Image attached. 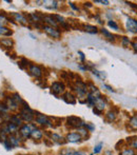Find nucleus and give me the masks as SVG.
<instances>
[{"instance_id": "nucleus-24", "label": "nucleus", "mask_w": 137, "mask_h": 155, "mask_svg": "<svg viewBox=\"0 0 137 155\" xmlns=\"http://www.w3.org/2000/svg\"><path fill=\"white\" fill-rule=\"evenodd\" d=\"M82 29H83L84 32L90 33V34H97L99 32V30L97 29V27L92 25H82Z\"/></svg>"}, {"instance_id": "nucleus-15", "label": "nucleus", "mask_w": 137, "mask_h": 155, "mask_svg": "<svg viewBox=\"0 0 137 155\" xmlns=\"http://www.w3.org/2000/svg\"><path fill=\"white\" fill-rule=\"evenodd\" d=\"M99 32L103 34V38H106L108 41H110V42H115V41L117 40V37H116V35H114V34H112L109 30H106V29H104V28H101L100 30H99Z\"/></svg>"}, {"instance_id": "nucleus-35", "label": "nucleus", "mask_w": 137, "mask_h": 155, "mask_svg": "<svg viewBox=\"0 0 137 155\" xmlns=\"http://www.w3.org/2000/svg\"><path fill=\"white\" fill-rule=\"evenodd\" d=\"M83 127H84V128H86V130H88L90 133H92V132H94V131H95V124H93L92 123H84Z\"/></svg>"}, {"instance_id": "nucleus-30", "label": "nucleus", "mask_w": 137, "mask_h": 155, "mask_svg": "<svg viewBox=\"0 0 137 155\" xmlns=\"http://www.w3.org/2000/svg\"><path fill=\"white\" fill-rule=\"evenodd\" d=\"M18 65L22 70H24V69H27L28 67H30V65H31V63H30V61L27 59V58H21V59L18 61Z\"/></svg>"}, {"instance_id": "nucleus-32", "label": "nucleus", "mask_w": 137, "mask_h": 155, "mask_svg": "<svg viewBox=\"0 0 137 155\" xmlns=\"http://www.w3.org/2000/svg\"><path fill=\"white\" fill-rule=\"evenodd\" d=\"M103 143H97V145L95 146L94 148H93V154H94V155L100 154L101 152H103Z\"/></svg>"}, {"instance_id": "nucleus-48", "label": "nucleus", "mask_w": 137, "mask_h": 155, "mask_svg": "<svg viewBox=\"0 0 137 155\" xmlns=\"http://www.w3.org/2000/svg\"><path fill=\"white\" fill-rule=\"evenodd\" d=\"M84 6H88V8H92V3H91V2H86V3H84Z\"/></svg>"}, {"instance_id": "nucleus-7", "label": "nucleus", "mask_w": 137, "mask_h": 155, "mask_svg": "<svg viewBox=\"0 0 137 155\" xmlns=\"http://www.w3.org/2000/svg\"><path fill=\"white\" fill-rule=\"evenodd\" d=\"M42 30L45 32V34L47 36H50L51 38L54 39H60L61 38V32L59 31V29H56V28L53 27H49V25H43Z\"/></svg>"}, {"instance_id": "nucleus-25", "label": "nucleus", "mask_w": 137, "mask_h": 155, "mask_svg": "<svg viewBox=\"0 0 137 155\" xmlns=\"http://www.w3.org/2000/svg\"><path fill=\"white\" fill-rule=\"evenodd\" d=\"M10 121H11V123H13L14 124H16L17 127H21V126H22V123H23V120L21 119V117L19 116V114L11 115Z\"/></svg>"}, {"instance_id": "nucleus-11", "label": "nucleus", "mask_w": 137, "mask_h": 155, "mask_svg": "<svg viewBox=\"0 0 137 155\" xmlns=\"http://www.w3.org/2000/svg\"><path fill=\"white\" fill-rule=\"evenodd\" d=\"M66 140L70 143H79L82 141V138L77 132H69L66 135Z\"/></svg>"}, {"instance_id": "nucleus-40", "label": "nucleus", "mask_w": 137, "mask_h": 155, "mask_svg": "<svg viewBox=\"0 0 137 155\" xmlns=\"http://www.w3.org/2000/svg\"><path fill=\"white\" fill-rule=\"evenodd\" d=\"M94 3H100V4H103V5H109L110 1H108V0H95Z\"/></svg>"}, {"instance_id": "nucleus-29", "label": "nucleus", "mask_w": 137, "mask_h": 155, "mask_svg": "<svg viewBox=\"0 0 137 155\" xmlns=\"http://www.w3.org/2000/svg\"><path fill=\"white\" fill-rule=\"evenodd\" d=\"M120 45L123 48H129V45H131V40L128 36H122L120 38Z\"/></svg>"}, {"instance_id": "nucleus-39", "label": "nucleus", "mask_w": 137, "mask_h": 155, "mask_svg": "<svg viewBox=\"0 0 137 155\" xmlns=\"http://www.w3.org/2000/svg\"><path fill=\"white\" fill-rule=\"evenodd\" d=\"M131 47H132V49H133V51L137 54V38H135L131 42Z\"/></svg>"}, {"instance_id": "nucleus-37", "label": "nucleus", "mask_w": 137, "mask_h": 155, "mask_svg": "<svg viewBox=\"0 0 137 155\" xmlns=\"http://www.w3.org/2000/svg\"><path fill=\"white\" fill-rule=\"evenodd\" d=\"M8 108L6 106V104H3V102H0V113H8Z\"/></svg>"}, {"instance_id": "nucleus-18", "label": "nucleus", "mask_w": 137, "mask_h": 155, "mask_svg": "<svg viewBox=\"0 0 137 155\" xmlns=\"http://www.w3.org/2000/svg\"><path fill=\"white\" fill-rule=\"evenodd\" d=\"M43 135H44V133H43V131L41 130L40 128H35L33 130V132H32V135H31V138L34 139L35 141H38V140H41V139L43 138Z\"/></svg>"}, {"instance_id": "nucleus-17", "label": "nucleus", "mask_w": 137, "mask_h": 155, "mask_svg": "<svg viewBox=\"0 0 137 155\" xmlns=\"http://www.w3.org/2000/svg\"><path fill=\"white\" fill-rule=\"evenodd\" d=\"M42 4H43V6H44L45 8H47V10H51V11L57 10L58 6H59L58 1H55V0H44V1H42Z\"/></svg>"}, {"instance_id": "nucleus-12", "label": "nucleus", "mask_w": 137, "mask_h": 155, "mask_svg": "<svg viewBox=\"0 0 137 155\" xmlns=\"http://www.w3.org/2000/svg\"><path fill=\"white\" fill-rule=\"evenodd\" d=\"M29 73H30V75L33 76L34 78H37V79H38V78L42 77L43 72H42V69H41L39 65L31 64L29 67Z\"/></svg>"}, {"instance_id": "nucleus-36", "label": "nucleus", "mask_w": 137, "mask_h": 155, "mask_svg": "<svg viewBox=\"0 0 137 155\" xmlns=\"http://www.w3.org/2000/svg\"><path fill=\"white\" fill-rule=\"evenodd\" d=\"M68 23H69V25L71 27V29H75L77 25H79V23H78V21L77 20H75V19H68Z\"/></svg>"}, {"instance_id": "nucleus-46", "label": "nucleus", "mask_w": 137, "mask_h": 155, "mask_svg": "<svg viewBox=\"0 0 137 155\" xmlns=\"http://www.w3.org/2000/svg\"><path fill=\"white\" fill-rule=\"evenodd\" d=\"M93 112H94V114H96L97 116H100V115H103V112H100V111H98L97 109L93 108Z\"/></svg>"}, {"instance_id": "nucleus-41", "label": "nucleus", "mask_w": 137, "mask_h": 155, "mask_svg": "<svg viewBox=\"0 0 137 155\" xmlns=\"http://www.w3.org/2000/svg\"><path fill=\"white\" fill-rule=\"evenodd\" d=\"M78 55H79V57H80V60H81V62H86V56H84V54L82 53L81 51H78Z\"/></svg>"}, {"instance_id": "nucleus-43", "label": "nucleus", "mask_w": 137, "mask_h": 155, "mask_svg": "<svg viewBox=\"0 0 137 155\" xmlns=\"http://www.w3.org/2000/svg\"><path fill=\"white\" fill-rule=\"evenodd\" d=\"M74 155H89V154L86 151H83V150H78V151H75Z\"/></svg>"}, {"instance_id": "nucleus-44", "label": "nucleus", "mask_w": 137, "mask_h": 155, "mask_svg": "<svg viewBox=\"0 0 137 155\" xmlns=\"http://www.w3.org/2000/svg\"><path fill=\"white\" fill-rule=\"evenodd\" d=\"M103 155H117L115 153L113 150H106V151L103 152Z\"/></svg>"}, {"instance_id": "nucleus-42", "label": "nucleus", "mask_w": 137, "mask_h": 155, "mask_svg": "<svg viewBox=\"0 0 137 155\" xmlns=\"http://www.w3.org/2000/svg\"><path fill=\"white\" fill-rule=\"evenodd\" d=\"M103 88H106L108 91H110V92H112V93H115V90L112 88L111 86H108V84H103Z\"/></svg>"}, {"instance_id": "nucleus-34", "label": "nucleus", "mask_w": 137, "mask_h": 155, "mask_svg": "<svg viewBox=\"0 0 137 155\" xmlns=\"http://www.w3.org/2000/svg\"><path fill=\"white\" fill-rule=\"evenodd\" d=\"M12 98L15 100V101L17 102V104H19V106H21V104H22V102L24 101V100H22V98H21V96L19 95L18 93H14V94H13V95H12Z\"/></svg>"}, {"instance_id": "nucleus-19", "label": "nucleus", "mask_w": 137, "mask_h": 155, "mask_svg": "<svg viewBox=\"0 0 137 155\" xmlns=\"http://www.w3.org/2000/svg\"><path fill=\"white\" fill-rule=\"evenodd\" d=\"M62 99H64V101L67 102V104H75L76 102H77V99H76V97L73 95V93H71V92L64 93V96H62Z\"/></svg>"}, {"instance_id": "nucleus-1", "label": "nucleus", "mask_w": 137, "mask_h": 155, "mask_svg": "<svg viewBox=\"0 0 137 155\" xmlns=\"http://www.w3.org/2000/svg\"><path fill=\"white\" fill-rule=\"evenodd\" d=\"M35 114H36V112L30 108L27 102L23 101L20 110H19V116L21 117V119L27 124H31L32 121L35 120Z\"/></svg>"}, {"instance_id": "nucleus-28", "label": "nucleus", "mask_w": 137, "mask_h": 155, "mask_svg": "<svg viewBox=\"0 0 137 155\" xmlns=\"http://www.w3.org/2000/svg\"><path fill=\"white\" fill-rule=\"evenodd\" d=\"M92 73L94 74L97 78H99V79L103 80V79H106V74L104 73V72H103V71H98V70H96V69H93Z\"/></svg>"}, {"instance_id": "nucleus-3", "label": "nucleus", "mask_w": 137, "mask_h": 155, "mask_svg": "<svg viewBox=\"0 0 137 155\" xmlns=\"http://www.w3.org/2000/svg\"><path fill=\"white\" fill-rule=\"evenodd\" d=\"M35 128H36V124H34L32 123L22 124V126L20 127V129H19V135H20V137L23 140H27V139H29L30 137H31L32 132H33V130Z\"/></svg>"}, {"instance_id": "nucleus-5", "label": "nucleus", "mask_w": 137, "mask_h": 155, "mask_svg": "<svg viewBox=\"0 0 137 155\" xmlns=\"http://www.w3.org/2000/svg\"><path fill=\"white\" fill-rule=\"evenodd\" d=\"M83 124H84V121L82 120L81 118H79V117H76V116L67 117V126L70 127V128L76 129V130H77L80 127H83Z\"/></svg>"}, {"instance_id": "nucleus-22", "label": "nucleus", "mask_w": 137, "mask_h": 155, "mask_svg": "<svg viewBox=\"0 0 137 155\" xmlns=\"http://www.w3.org/2000/svg\"><path fill=\"white\" fill-rule=\"evenodd\" d=\"M76 131H77L78 134L81 136L82 140H88L89 137H90V132H89L84 127H80V128H78Z\"/></svg>"}, {"instance_id": "nucleus-31", "label": "nucleus", "mask_w": 137, "mask_h": 155, "mask_svg": "<svg viewBox=\"0 0 137 155\" xmlns=\"http://www.w3.org/2000/svg\"><path fill=\"white\" fill-rule=\"evenodd\" d=\"M13 32L10 29H8L4 25H0V35H2V36H11Z\"/></svg>"}, {"instance_id": "nucleus-4", "label": "nucleus", "mask_w": 137, "mask_h": 155, "mask_svg": "<svg viewBox=\"0 0 137 155\" xmlns=\"http://www.w3.org/2000/svg\"><path fill=\"white\" fill-rule=\"evenodd\" d=\"M126 129L128 130V132L137 133V112L133 113L129 117L127 124H126Z\"/></svg>"}, {"instance_id": "nucleus-9", "label": "nucleus", "mask_w": 137, "mask_h": 155, "mask_svg": "<svg viewBox=\"0 0 137 155\" xmlns=\"http://www.w3.org/2000/svg\"><path fill=\"white\" fill-rule=\"evenodd\" d=\"M117 116H118V109L112 108L106 112V114H104V120L108 124H113L114 121H116Z\"/></svg>"}, {"instance_id": "nucleus-27", "label": "nucleus", "mask_w": 137, "mask_h": 155, "mask_svg": "<svg viewBox=\"0 0 137 155\" xmlns=\"http://www.w3.org/2000/svg\"><path fill=\"white\" fill-rule=\"evenodd\" d=\"M108 25L112 30H114V31H120V30H119V29H120L119 25L115 20H113V19H109V20H108Z\"/></svg>"}, {"instance_id": "nucleus-26", "label": "nucleus", "mask_w": 137, "mask_h": 155, "mask_svg": "<svg viewBox=\"0 0 137 155\" xmlns=\"http://www.w3.org/2000/svg\"><path fill=\"white\" fill-rule=\"evenodd\" d=\"M117 155H136V151L131 149L130 147H126L122 150H120Z\"/></svg>"}, {"instance_id": "nucleus-10", "label": "nucleus", "mask_w": 137, "mask_h": 155, "mask_svg": "<svg viewBox=\"0 0 137 155\" xmlns=\"http://www.w3.org/2000/svg\"><path fill=\"white\" fill-rule=\"evenodd\" d=\"M50 140L52 141L53 143L58 146H62V145H66L67 140H66V137H64L62 135L58 134V133H50Z\"/></svg>"}, {"instance_id": "nucleus-49", "label": "nucleus", "mask_w": 137, "mask_h": 155, "mask_svg": "<svg viewBox=\"0 0 137 155\" xmlns=\"http://www.w3.org/2000/svg\"><path fill=\"white\" fill-rule=\"evenodd\" d=\"M89 155H94V154H93V153H91V154H89Z\"/></svg>"}, {"instance_id": "nucleus-38", "label": "nucleus", "mask_w": 137, "mask_h": 155, "mask_svg": "<svg viewBox=\"0 0 137 155\" xmlns=\"http://www.w3.org/2000/svg\"><path fill=\"white\" fill-rule=\"evenodd\" d=\"M3 143L4 148H5V149H6V150H8V151H10V150H12V149H13V146H12V145H11L10 140H8V138H6V139H5V140H4V141H3V143Z\"/></svg>"}, {"instance_id": "nucleus-45", "label": "nucleus", "mask_w": 137, "mask_h": 155, "mask_svg": "<svg viewBox=\"0 0 137 155\" xmlns=\"http://www.w3.org/2000/svg\"><path fill=\"white\" fill-rule=\"evenodd\" d=\"M69 5L71 6V8H73V10H75V11H79V8H78V6H76L74 2H69Z\"/></svg>"}, {"instance_id": "nucleus-33", "label": "nucleus", "mask_w": 137, "mask_h": 155, "mask_svg": "<svg viewBox=\"0 0 137 155\" xmlns=\"http://www.w3.org/2000/svg\"><path fill=\"white\" fill-rule=\"evenodd\" d=\"M75 153V150L71 149V148H62L59 150L60 155H74Z\"/></svg>"}, {"instance_id": "nucleus-2", "label": "nucleus", "mask_w": 137, "mask_h": 155, "mask_svg": "<svg viewBox=\"0 0 137 155\" xmlns=\"http://www.w3.org/2000/svg\"><path fill=\"white\" fill-rule=\"evenodd\" d=\"M35 124H39L41 127H44V128H53L54 124H53V121L50 117L45 116L44 114H41V113H38L36 112L35 114Z\"/></svg>"}, {"instance_id": "nucleus-16", "label": "nucleus", "mask_w": 137, "mask_h": 155, "mask_svg": "<svg viewBox=\"0 0 137 155\" xmlns=\"http://www.w3.org/2000/svg\"><path fill=\"white\" fill-rule=\"evenodd\" d=\"M125 140L128 147H130L131 149L137 151V135H132V136L127 137Z\"/></svg>"}, {"instance_id": "nucleus-51", "label": "nucleus", "mask_w": 137, "mask_h": 155, "mask_svg": "<svg viewBox=\"0 0 137 155\" xmlns=\"http://www.w3.org/2000/svg\"><path fill=\"white\" fill-rule=\"evenodd\" d=\"M136 155H137V151H136Z\"/></svg>"}, {"instance_id": "nucleus-50", "label": "nucleus", "mask_w": 137, "mask_h": 155, "mask_svg": "<svg viewBox=\"0 0 137 155\" xmlns=\"http://www.w3.org/2000/svg\"><path fill=\"white\" fill-rule=\"evenodd\" d=\"M17 155H23V154H17Z\"/></svg>"}, {"instance_id": "nucleus-14", "label": "nucleus", "mask_w": 137, "mask_h": 155, "mask_svg": "<svg viewBox=\"0 0 137 155\" xmlns=\"http://www.w3.org/2000/svg\"><path fill=\"white\" fill-rule=\"evenodd\" d=\"M106 106H108V100H106L103 96H101V97H99L96 99L94 108L97 109L98 111H100V112H103V111L106 110Z\"/></svg>"}, {"instance_id": "nucleus-6", "label": "nucleus", "mask_w": 137, "mask_h": 155, "mask_svg": "<svg viewBox=\"0 0 137 155\" xmlns=\"http://www.w3.org/2000/svg\"><path fill=\"white\" fill-rule=\"evenodd\" d=\"M66 91V84L62 81H54L51 84V92L55 96L61 95Z\"/></svg>"}, {"instance_id": "nucleus-13", "label": "nucleus", "mask_w": 137, "mask_h": 155, "mask_svg": "<svg viewBox=\"0 0 137 155\" xmlns=\"http://www.w3.org/2000/svg\"><path fill=\"white\" fill-rule=\"evenodd\" d=\"M43 23H45V25H49V27H53L58 29V25L57 20L55 19L54 15H44L43 17Z\"/></svg>"}, {"instance_id": "nucleus-8", "label": "nucleus", "mask_w": 137, "mask_h": 155, "mask_svg": "<svg viewBox=\"0 0 137 155\" xmlns=\"http://www.w3.org/2000/svg\"><path fill=\"white\" fill-rule=\"evenodd\" d=\"M125 27L127 32L131 33V34H137V20L132 17H128L126 20Z\"/></svg>"}, {"instance_id": "nucleus-20", "label": "nucleus", "mask_w": 137, "mask_h": 155, "mask_svg": "<svg viewBox=\"0 0 137 155\" xmlns=\"http://www.w3.org/2000/svg\"><path fill=\"white\" fill-rule=\"evenodd\" d=\"M12 16L14 17V19L16 21H18L20 25H28V19L25 18V16L24 15H22V14H20V13H13L12 14Z\"/></svg>"}, {"instance_id": "nucleus-47", "label": "nucleus", "mask_w": 137, "mask_h": 155, "mask_svg": "<svg viewBox=\"0 0 137 155\" xmlns=\"http://www.w3.org/2000/svg\"><path fill=\"white\" fill-rule=\"evenodd\" d=\"M128 4H129L131 8H135V10H137V5L135 3H132V2H128Z\"/></svg>"}, {"instance_id": "nucleus-21", "label": "nucleus", "mask_w": 137, "mask_h": 155, "mask_svg": "<svg viewBox=\"0 0 137 155\" xmlns=\"http://www.w3.org/2000/svg\"><path fill=\"white\" fill-rule=\"evenodd\" d=\"M6 106H8V110H11V111H16L17 109L19 108V104L13 99L12 96L6 98Z\"/></svg>"}, {"instance_id": "nucleus-23", "label": "nucleus", "mask_w": 137, "mask_h": 155, "mask_svg": "<svg viewBox=\"0 0 137 155\" xmlns=\"http://www.w3.org/2000/svg\"><path fill=\"white\" fill-rule=\"evenodd\" d=\"M0 45L5 49H12L14 45V41L11 38H2L0 39Z\"/></svg>"}]
</instances>
